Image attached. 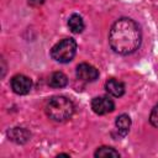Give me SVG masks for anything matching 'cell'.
<instances>
[{"mask_svg":"<svg viewBox=\"0 0 158 158\" xmlns=\"http://www.w3.org/2000/svg\"><path fill=\"white\" fill-rule=\"evenodd\" d=\"M141 38L139 26L130 17L116 20L109 32V44L111 49L121 56L133 53L139 47Z\"/></svg>","mask_w":158,"mask_h":158,"instance_id":"1","label":"cell"},{"mask_svg":"<svg viewBox=\"0 0 158 158\" xmlns=\"http://www.w3.org/2000/svg\"><path fill=\"white\" fill-rule=\"evenodd\" d=\"M47 116L56 122H64L74 114V104L65 96H53L46 104Z\"/></svg>","mask_w":158,"mask_h":158,"instance_id":"2","label":"cell"},{"mask_svg":"<svg viewBox=\"0 0 158 158\" xmlns=\"http://www.w3.org/2000/svg\"><path fill=\"white\" fill-rule=\"evenodd\" d=\"M77 53V42L74 38H63L51 49V57L59 63H69Z\"/></svg>","mask_w":158,"mask_h":158,"instance_id":"3","label":"cell"},{"mask_svg":"<svg viewBox=\"0 0 158 158\" xmlns=\"http://www.w3.org/2000/svg\"><path fill=\"white\" fill-rule=\"evenodd\" d=\"M75 75L81 81L91 83L99 78V70L89 63H80L75 69Z\"/></svg>","mask_w":158,"mask_h":158,"instance_id":"4","label":"cell"},{"mask_svg":"<svg viewBox=\"0 0 158 158\" xmlns=\"http://www.w3.org/2000/svg\"><path fill=\"white\" fill-rule=\"evenodd\" d=\"M32 88V80L23 75V74H16L11 78V89L17 95H26L30 93Z\"/></svg>","mask_w":158,"mask_h":158,"instance_id":"5","label":"cell"},{"mask_svg":"<svg viewBox=\"0 0 158 158\" xmlns=\"http://www.w3.org/2000/svg\"><path fill=\"white\" fill-rule=\"evenodd\" d=\"M91 109L98 115H106L114 111L115 104L107 96H96L91 100Z\"/></svg>","mask_w":158,"mask_h":158,"instance_id":"6","label":"cell"},{"mask_svg":"<svg viewBox=\"0 0 158 158\" xmlns=\"http://www.w3.org/2000/svg\"><path fill=\"white\" fill-rule=\"evenodd\" d=\"M7 137H9V139H11L12 142H15L17 144H23L30 139L31 132L23 127H14L7 131Z\"/></svg>","mask_w":158,"mask_h":158,"instance_id":"7","label":"cell"},{"mask_svg":"<svg viewBox=\"0 0 158 158\" xmlns=\"http://www.w3.org/2000/svg\"><path fill=\"white\" fill-rule=\"evenodd\" d=\"M105 89L110 95H112L115 98H120L125 94V84L121 80L115 79V78H111L106 81Z\"/></svg>","mask_w":158,"mask_h":158,"instance_id":"8","label":"cell"},{"mask_svg":"<svg viewBox=\"0 0 158 158\" xmlns=\"http://www.w3.org/2000/svg\"><path fill=\"white\" fill-rule=\"evenodd\" d=\"M131 117L126 114H122L120 116L116 117V121H115V125H116V128H117V132L120 136H126L131 128Z\"/></svg>","mask_w":158,"mask_h":158,"instance_id":"9","label":"cell"},{"mask_svg":"<svg viewBox=\"0 0 158 158\" xmlns=\"http://www.w3.org/2000/svg\"><path fill=\"white\" fill-rule=\"evenodd\" d=\"M68 27L73 33H81L84 27H85L83 17L78 14L70 15L69 19H68Z\"/></svg>","mask_w":158,"mask_h":158,"instance_id":"10","label":"cell"},{"mask_svg":"<svg viewBox=\"0 0 158 158\" xmlns=\"http://www.w3.org/2000/svg\"><path fill=\"white\" fill-rule=\"evenodd\" d=\"M68 84V78L62 72H53L48 78V85L52 88H64Z\"/></svg>","mask_w":158,"mask_h":158,"instance_id":"11","label":"cell"},{"mask_svg":"<svg viewBox=\"0 0 158 158\" xmlns=\"http://www.w3.org/2000/svg\"><path fill=\"white\" fill-rule=\"evenodd\" d=\"M94 156H95L96 158H107V157H120V153H118L115 148H112V147L101 146V147H99V148L95 151Z\"/></svg>","mask_w":158,"mask_h":158,"instance_id":"12","label":"cell"},{"mask_svg":"<svg viewBox=\"0 0 158 158\" xmlns=\"http://www.w3.org/2000/svg\"><path fill=\"white\" fill-rule=\"evenodd\" d=\"M149 122L158 128V104L152 109L151 115H149Z\"/></svg>","mask_w":158,"mask_h":158,"instance_id":"13","label":"cell"},{"mask_svg":"<svg viewBox=\"0 0 158 158\" xmlns=\"http://www.w3.org/2000/svg\"><path fill=\"white\" fill-rule=\"evenodd\" d=\"M43 2H44V0H28V5L30 6H33V7L41 6Z\"/></svg>","mask_w":158,"mask_h":158,"instance_id":"14","label":"cell"}]
</instances>
